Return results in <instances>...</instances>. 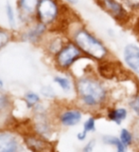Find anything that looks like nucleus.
<instances>
[{
	"mask_svg": "<svg viewBox=\"0 0 139 152\" xmlns=\"http://www.w3.org/2000/svg\"><path fill=\"white\" fill-rule=\"evenodd\" d=\"M95 129H96V120L95 118L91 117L84 123L83 131L89 132V131H94Z\"/></svg>",
	"mask_w": 139,
	"mask_h": 152,
	"instance_id": "obj_19",
	"label": "nucleus"
},
{
	"mask_svg": "<svg viewBox=\"0 0 139 152\" xmlns=\"http://www.w3.org/2000/svg\"><path fill=\"white\" fill-rule=\"evenodd\" d=\"M83 53L71 40L65 42L61 50L55 55L56 63L61 69H68L77 61L83 57Z\"/></svg>",
	"mask_w": 139,
	"mask_h": 152,
	"instance_id": "obj_5",
	"label": "nucleus"
},
{
	"mask_svg": "<svg viewBox=\"0 0 139 152\" xmlns=\"http://www.w3.org/2000/svg\"><path fill=\"white\" fill-rule=\"evenodd\" d=\"M81 120V113L79 110H68L62 114L61 122L64 126H76Z\"/></svg>",
	"mask_w": 139,
	"mask_h": 152,
	"instance_id": "obj_8",
	"label": "nucleus"
},
{
	"mask_svg": "<svg viewBox=\"0 0 139 152\" xmlns=\"http://www.w3.org/2000/svg\"><path fill=\"white\" fill-rule=\"evenodd\" d=\"M120 141L123 142L124 145H125L126 146L130 145L132 144V134L130 132H129V130H127L126 128H123V129H121L120 131Z\"/></svg>",
	"mask_w": 139,
	"mask_h": 152,
	"instance_id": "obj_17",
	"label": "nucleus"
},
{
	"mask_svg": "<svg viewBox=\"0 0 139 152\" xmlns=\"http://www.w3.org/2000/svg\"><path fill=\"white\" fill-rule=\"evenodd\" d=\"M0 152H27L11 133H0Z\"/></svg>",
	"mask_w": 139,
	"mask_h": 152,
	"instance_id": "obj_7",
	"label": "nucleus"
},
{
	"mask_svg": "<svg viewBox=\"0 0 139 152\" xmlns=\"http://www.w3.org/2000/svg\"><path fill=\"white\" fill-rule=\"evenodd\" d=\"M37 17L46 26L53 25L63 14V7L58 0H40L37 7Z\"/></svg>",
	"mask_w": 139,
	"mask_h": 152,
	"instance_id": "obj_4",
	"label": "nucleus"
},
{
	"mask_svg": "<svg viewBox=\"0 0 139 152\" xmlns=\"http://www.w3.org/2000/svg\"><path fill=\"white\" fill-rule=\"evenodd\" d=\"M70 40L75 43L84 56L98 62L105 61L110 56V50L104 42L83 24H78L70 31Z\"/></svg>",
	"mask_w": 139,
	"mask_h": 152,
	"instance_id": "obj_1",
	"label": "nucleus"
},
{
	"mask_svg": "<svg viewBox=\"0 0 139 152\" xmlns=\"http://www.w3.org/2000/svg\"><path fill=\"white\" fill-rule=\"evenodd\" d=\"M95 145H96L95 140L90 141V142H88V144L83 147V152H93V149H94Z\"/></svg>",
	"mask_w": 139,
	"mask_h": 152,
	"instance_id": "obj_23",
	"label": "nucleus"
},
{
	"mask_svg": "<svg viewBox=\"0 0 139 152\" xmlns=\"http://www.w3.org/2000/svg\"><path fill=\"white\" fill-rule=\"evenodd\" d=\"M98 6L119 25L125 26L131 22L132 14L120 0H95Z\"/></svg>",
	"mask_w": 139,
	"mask_h": 152,
	"instance_id": "obj_3",
	"label": "nucleus"
},
{
	"mask_svg": "<svg viewBox=\"0 0 139 152\" xmlns=\"http://www.w3.org/2000/svg\"><path fill=\"white\" fill-rule=\"evenodd\" d=\"M46 31V26L43 23H39L31 28L30 31H28L25 34V40L30 41V42H36L44 35V33Z\"/></svg>",
	"mask_w": 139,
	"mask_h": 152,
	"instance_id": "obj_10",
	"label": "nucleus"
},
{
	"mask_svg": "<svg viewBox=\"0 0 139 152\" xmlns=\"http://www.w3.org/2000/svg\"><path fill=\"white\" fill-rule=\"evenodd\" d=\"M26 100H27V103L28 104V107H31V106H33V104H35L36 103L39 102L40 98L36 93L28 92L26 94Z\"/></svg>",
	"mask_w": 139,
	"mask_h": 152,
	"instance_id": "obj_18",
	"label": "nucleus"
},
{
	"mask_svg": "<svg viewBox=\"0 0 139 152\" xmlns=\"http://www.w3.org/2000/svg\"><path fill=\"white\" fill-rule=\"evenodd\" d=\"M40 0H18V8L23 14L30 16L37 12Z\"/></svg>",
	"mask_w": 139,
	"mask_h": 152,
	"instance_id": "obj_9",
	"label": "nucleus"
},
{
	"mask_svg": "<svg viewBox=\"0 0 139 152\" xmlns=\"http://www.w3.org/2000/svg\"><path fill=\"white\" fill-rule=\"evenodd\" d=\"M122 56L125 65L139 75V46L135 43H128L123 48Z\"/></svg>",
	"mask_w": 139,
	"mask_h": 152,
	"instance_id": "obj_6",
	"label": "nucleus"
},
{
	"mask_svg": "<svg viewBox=\"0 0 139 152\" xmlns=\"http://www.w3.org/2000/svg\"><path fill=\"white\" fill-rule=\"evenodd\" d=\"M130 107L135 110V113L139 114V95L133 97L130 102Z\"/></svg>",
	"mask_w": 139,
	"mask_h": 152,
	"instance_id": "obj_21",
	"label": "nucleus"
},
{
	"mask_svg": "<svg viewBox=\"0 0 139 152\" xmlns=\"http://www.w3.org/2000/svg\"><path fill=\"white\" fill-rule=\"evenodd\" d=\"M54 82L58 84L64 91H69L71 89V82L68 78L63 77V76H56L54 78Z\"/></svg>",
	"mask_w": 139,
	"mask_h": 152,
	"instance_id": "obj_15",
	"label": "nucleus"
},
{
	"mask_svg": "<svg viewBox=\"0 0 139 152\" xmlns=\"http://www.w3.org/2000/svg\"><path fill=\"white\" fill-rule=\"evenodd\" d=\"M86 134H87V132H85V131L80 132V133H78V135H77V138H78V140H80V141H83L86 138Z\"/></svg>",
	"mask_w": 139,
	"mask_h": 152,
	"instance_id": "obj_24",
	"label": "nucleus"
},
{
	"mask_svg": "<svg viewBox=\"0 0 139 152\" xmlns=\"http://www.w3.org/2000/svg\"><path fill=\"white\" fill-rule=\"evenodd\" d=\"M132 16H139V0H120Z\"/></svg>",
	"mask_w": 139,
	"mask_h": 152,
	"instance_id": "obj_14",
	"label": "nucleus"
},
{
	"mask_svg": "<svg viewBox=\"0 0 139 152\" xmlns=\"http://www.w3.org/2000/svg\"><path fill=\"white\" fill-rule=\"evenodd\" d=\"M107 32H108L109 34L111 35V36H114V33H113V32H114V31H113V30H111V28H109V30L107 31Z\"/></svg>",
	"mask_w": 139,
	"mask_h": 152,
	"instance_id": "obj_26",
	"label": "nucleus"
},
{
	"mask_svg": "<svg viewBox=\"0 0 139 152\" xmlns=\"http://www.w3.org/2000/svg\"><path fill=\"white\" fill-rule=\"evenodd\" d=\"M8 104V97L3 91L0 90V110H2L3 108L6 107Z\"/></svg>",
	"mask_w": 139,
	"mask_h": 152,
	"instance_id": "obj_22",
	"label": "nucleus"
},
{
	"mask_svg": "<svg viewBox=\"0 0 139 152\" xmlns=\"http://www.w3.org/2000/svg\"><path fill=\"white\" fill-rule=\"evenodd\" d=\"M0 87H3V82L1 80H0Z\"/></svg>",
	"mask_w": 139,
	"mask_h": 152,
	"instance_id": "obj_27",
	"label": "nucleus"
},
{
	"mask_svg": "<svg viewBox=\"0 0 139 152\" xmlns=\"http://www.w3.org/2000/svg\"><path fill=\"white\" fill-rule=\"evenodd\" d=\"M65 2H67V3H69V4H72V5H75V4H77L79 2V0H64Z\"/></svg>",
	"mask_w": 139,
	"mask_h": 152,
	"instance_id": "obj_25",
	"label": "nucleus"
},
{
	"mask_svg": "<svg viewBox=\"0 0 139 152\" xmlns=\"http://www.w3.org/2000/svg\"><path fill=\"white\" fill-rule=\"evenodd\" d=\"M76 86L77 91L86 106H98L106 98V88L97 78L91 77V76H84L77 81Z\"/></svg>",
	"mask_w": 139,
	"mask_h": 152,
	"instance_id": "obj_2",
	"label": "nucleus"
},
{
	"mask_svg": "<svg viewBox=\"0 0 139 152\" xmlns=\"http://www.w3.org/2000/svg\"><path fill=\"white\" fill-rule=\"evenodd\" d=\"M6 14H7L9 26L12 28H14L15 27V16H14V12H13L12 7L11 6V4H9V3L6 5Z\"/></svg>",
	"mask_w": 139,
	"mask_h": 152,
	"instance_id": "obj_16",
	"label": "nucleus"
},
{
	"mask_svg": "<svg viewBox=\"0 0 139 152\" xmlns=\"http://www.w3.org/2000/svg\"><path fill=\"white\" fill-rule=\"evenodd\" d=\"M9 41V37L8 35V33H6L2 30H0V49L3 48L4 46H6Z\"/></svg>",
	"mask_w": 139,
	"mask_h": 152,
	"instance_id": "obj_20",
	"label": "nucleus"
},
{
	"mask_svg": "<svg viewBox=\"0 0 139 152\" xmlns=\"http://www.w3.org/2000/svg\"><path fill=\"white\" fill-rule=\"evenodd\" d=\"M126 117H127V110L125 108H116L109 113L110 120L117 124V125H120L126 119Z\"/></svg>",
	"mask_w": 139,
	"mask_h": 152,
	"instance_id": "obj_11",
	"label": "nucleus"
},
{
	"mask_svg": "<svg viewBox=\"0 0 139 152\" xmlns=\"http://www.w3.org/2000/svg\"><path fill=\"white\" fill-rule=\"evenodd\" d=\"M103 140L106 144L116 145L117 148V152H126V145L118 138H116L114 136H105Z\"/></svg>",
	"mask_w": 139,
	"mask_h": 152,
	"instance_id": "obj_13",
	"label": "nucleus"
},
{
	"mask_svg": "<svg viewBox=\"0 0 139 152\" xmlns=\"http://www.w3.org/2000/svg\"><path fill=\"white\" fill-rule=\"evenodd\" d=\"M66 41H67V40H66ZM66 41H64L62 37H55L51 41H49V50L52 52V53H54L56 55L61 50L62 48L64 47V45L65 44Z\"/></svg>",
	"mask_w": 139,
	"mask_h": 152,
	"instance_id": "obj_12",
	"label": "nucleus"
}]
</instances>
